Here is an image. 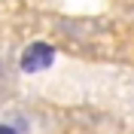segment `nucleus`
Returning <instances> with one entry per match:
<instances>
[{
    "label": "nucleus",
    "mask_w": 134,
    "mask_h": 134,
    "mask_svg": "<svg viewBox=\"0 0 134 134\" xmlns=\"http://www.w3.org/2000/svg\"><path fill=\"white\" fill-rule=\"evenodd\" d=\"M55 55H58V49L52 46V43H31L25 52H21V70L25 73H40V70H49L52 64H55Z\"/></svg>",
    "instance_id": "f257e3e1"
},
{
    "label": "nucleus",
    "mask_w": 134,
    "mask_h": 134,
    "mask_svg": "<svg viewBox=\"0 0 134 134\" xmlns=\"http://www.w3.org/2000/svg\"><path fill=\"white\" fill-rule=\"evenodd\" d=\"M0 134H18V131H15L12 125H0Z\"/></svg>",
    "instance_id": "f03ea898"
}]
</instances>
